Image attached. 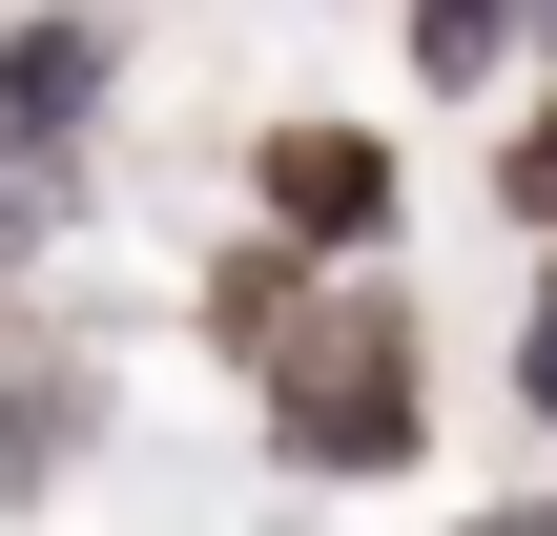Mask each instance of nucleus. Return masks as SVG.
Segmentation results:
<instances>
[{
  "label": "nucleus",
  "instance_id": "obj_5",
  "mask_svg": "<svg viewBox=\"0 0 557 536\" xmlns=\"http://www.w3.org/2000/svg\"><path fill=\"white\" fill-rule=\"evenodd\" d=\"M517 41H537V0H413V21H393V62H413L434 103H475V83L517 62Z\"/></svg>",
  "mask_w": 557,
  "mask_h": 536
},
{
  "label": "nucleus",
  "instance_id": "obj_6",
  "mask_svg": "<svg viewBox=\"0 0 557 536\" xmlns=\"http://www.w3.org/2000/svg\"><path fill=\"white\" fill-rule=\"evenodd\" d=\"M517 392H537V434H557V248H537V310H517Z\"/></svg>",
  "mask_w": 557,
  "mask_h": 536
},
{
  "label": "nucleus",
  "instance_id": "obj_7",
  "mask_svg": "<svg viewBox=\"0 0 557 536\" xmlns=\"http://www.w3.org/2000/svg\"><path fill=\"white\" fill-rule=\"evenodd\" d=\"M455 536H557V516H455Z\"/></svg>",
  "mask_w": 557,
  "mask_h": 536
},
{
  "label": "nucleus",
  "instance_id": "obj_3",
  "mask_svg": "<svg viewBox=\"0 0 557 536\" xmlns=\"http://www.w3.org/2000/svg\"><path fill=\"white\" fill-rule=\"evenodd\" d=\"M103 83H124V41H103V21H21V41H0V145H21V165H62V145L103 124Z\"/></svg>",
  "mask_w": 557,
  "mask_h": 536
},
{
  "label": "nucleus",
  "instance_id": "obj_8",
  "mask_svg": "<svg viewBox=\"0 0 557 536\" xmlns=\"http://www.w3.org/2000/svg\"><path fill=\"white\" fill-rule=\"evenodd\" d=\"M537 62H557V0H537Z\"/></svg>",
  "mask_w": 557,
  "mask_h": 536
},
{
  "label": "nucleus",
  "instance_id": "obj_4",
  "mask_svg": "<svg viewBox=\"0 0 557 536\" xmlns=\"http://www.w3.org/2000/svg\"><path fill=\"white\" fill-rule=\"evenodd\" d=\"M310 269H331V248H289V227H248V248H227V269H207V351H227V372H269V351H289V331H310V310H331V289H310Z\"/></svg>",
  "mask_w": 557,
  "mask_h": 536
},
{
  "label": "nucleus",
  "instance_id": "obj_1",
  "mask_svg": "<svg viewBox=\"0 0 557 536\" xmlns=\"http://www.w3.org/2000/svg\"><path fill=\"white\" fill-rule=\"evenodd\" d=\"M248 392H269V454H289V475H413V454H434V331H413L393 289H331Z\"/></svg>",
  "mask_w": 557,
  "mask_h": 536
},
{
  "label": "nucleus",
  "instance_id": "obj_2",
  "mask_svg": "<svg viewBox=\"0 0 557 536\" xmlns=\"http://www.w3.org/2000/svg\"><path fill=\"white\" fill-rule=\"evenodd\" d=\"M393 207H413V186H393V145H372V124H331V103L248 124V227H289V248H331V269H351V248H393Z\"/></svg>",
  "mask_w": 557,
  "mask_h": 536
}]
</instances>
